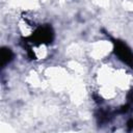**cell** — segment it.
Masks as SVG:
<instances>
[{
    "label": "cell",
    "instance_id": "6da1fadb",
    "mask_svg": "<svg viewBox=\"0 0 133 133\" xmlns=\"http://www.w3.org/2000/svg\"><path fill=\"white\" fill-rule=\"evenodd\" d=\"M54 39V30L51 27V25L46 24L43 26L37 27L33 33L28 36L23 38V44H24V48H29L31 47V45H49L53 42Z\"/></svg>",
    "mask_w": 133,
    "mask_h": 133
},
{
    "label": "cell",
    "instance_id": "7a4b0ae2",
    "mask_svg": "<svg viewBox=\"0 0 133 133\" xmlns=\"http://www.w3.org/2000/svg\"><path fill=\"white\" fill-rule=\"evenodd\" d=\"M106 34H107V32H106ZM107 36H109L110 41L112 42L113 52L118 57V59L121 61H123L124 63H126L127 65H129L131 69H133V51L131 50V48L125 42H123L118 38H114L108 34H107Z\"/></svg>",
    "mask_w": 133,
    "mask_h": 133
},
{
    "label": "cell",
    "instance_id": "3957f363",
    "mask_svg": "<svg viewBox=\"0 0 133 133\" xmlns=\"http://www.w3.org/2000/svg\"><path fill=\"white\" fill-rule=\"evenodd\" d=\"M14 59L12 51L7 47H2L1 49V68L4 69Z\"/></svg>",
    "mask_w": 133,
    "mask_h": 133
},
{
    "label": "cell",
    "instance_id": "277c9868",
    "mask_svg": "<svg viewBox=\"0 0 133 133\" xmlns=\"http://www.w3.org/2000/svg\"><path fill=\"white\" fill-rule=\"evenodd\" d=\"M127 130L128 131H132L133 130V118H130L127 122Z\"/></svg>",
    "mask_w": 133,
    "mask_h": 133
}]
</instances>
